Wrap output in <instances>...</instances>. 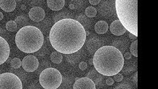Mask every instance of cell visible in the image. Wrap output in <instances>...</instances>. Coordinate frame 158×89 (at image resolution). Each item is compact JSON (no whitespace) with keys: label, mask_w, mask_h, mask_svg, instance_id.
Instances as JSON below:
<instances>
[{"label":"cell","mask_w":158,"mask_h":89,"mask_svg":"<svg viewBox=\"0 0 158 89\" xmlns=\"http://www.w3.org/2000/svg\"><path fill=\"white\" fill-rule=\"evenodd\" d=\"M85 27L79 21L64 19L57 21L50 32V41L57 52L71 54L79 51L85 43Z\"/></svg>","instance_id":"obj_1"},{"label":"cell","mask_w":158,"mask_h":89,"mask_svg":"<svg viewBox=\"0 0 158 89\" xmlns=\"http://www.w3.org/2000/svg\"><path fill=\"white\" fill-rule=\"evenodd\" d=\"M92 60L96 70L108 77L119 73L124 65V57L121 52L112 46L99 48L94 54Z\"/></svg>","instance_id":"obj_2"},{"label":"cell","mask_w":158,"mask_h":89,"mask_svg":"<svg viewBox=\"0 0 158 89\" xmlns=\"http://www.w3.org/2000/svg\"><path fill=\"white\" fill-rule=\"evenodd\" d=\"M44 35L41 30L34 26L21 28L15 36L17 48L24 53H34L42 48L44 44Z\"/></svg>","instance_id":"obj_3"},{"label":"cell","mask_w":158,"mask_h":89,"mask_svg":"<svg viewBox=\"0 0 158 89\" xmlns=\"http://www.w3.org/2000/svg\"><path fill=\"white\" fill-rule=\"evenodd\" d=\"M115 9L123 27L138 36V0H115Z\"/></svg>","instance_id":"obj_4"},{"label":"cell","mask_w":158,"mask_h":89,"mask_svg":"<svg viewBox=\"0 0 158 89\" xmlns=\"http://www.w3.org/2000/svg\"><path fill=\"white\" fill-rule=\"evenodd\" d=\"M39 80L45 89H56L62 82V75L57 69L47 68L41 73Z\"/></svg>","instance_id":"obj_5"},{"label":"cell","mask_w":158,"mask_h":89,"mask_svg":"<svg viewBox=\"0 0 158 89\" xmlns=\"http://www.w3.org/2000/svg\"><path fill=\"white\" fill-rule=\"evenodd\" d=\"M21 80L16 75L4 73L0 75V89H22Z\"/></svg>","instance_id":"obj_6"},{"label":"cell","mask_w":158,"mask_h":89,"mask_svg":"<svg viewBox=\"0 0 158 89\" xmlns=\"http://www.w3.org/2000/svg\"><path fill=\"white\" fill-rule=\"evenodd\" d=\"M22 66L26 72L35 71L39 66L38 58L32 55L26 56L22 60Z\"/></svg>","instance_id":"obj_7"},{"label":"cell","mask_w":158,"mask_h":89,"mask_svg":"<svg viewBox=\"0 0 158 89\" xmlns=\"http://www.w3.org/2000/svg\"><path fill=\"white\" fill-rule=\"evenodd\" d=\"M74 89H95L96 85L93 80L88 77L78 79L73 85Z\"/></svg>","instance_id":"obj_8"},{"label":"cell","mask_w":158,"mask_h":89,"mask_svg":"<svg viewBox=\"0 0 158 89\" xmlns=\"http://www.w3.org/2000/svg\"><path fill=\"white\" fill-rule=\"evenodd\" d=\"M10 54V48L7 42L0 36V65L7 60Z\"/></svg>","instance_id":"obj_9"},{"label":"cell","mask_w":158,"mask_h":89,"mask_svg":"<svg viewBox=\"0 0 158 89\" xmlns=\"http://www.w3.org/2000/svg\"><path fill=\"white\" fill-rule=\"evenodd\" d=\"M46 13L40 7H34L30 10L28 16L32 21L40 22L44 19Z\"/></svg>","instance_id":"obj_10"},{"label":"cell","mask_w":158,"mask_h":89,"mask_svg":"<svg viewBox=\"0 0 158 89\" xmlns=\"http://www.w3.org/2000/svg\"><path fill=\"white\" fill-rule=\"evenodd\" d=\"M109 30L115 36H121L127 32V29L123 27L119 20L113 21L109 27Z\"/></svg>","instance_id":"obj_11"},{"label":"cell","mask_w":158,"mask_h":89,"mask_svg":"<svg viewBox=\"0 0 158 89\" xmlns=\"http://www.w3.org/2000/svg\"><path fill=\"white\" fill-rule=\"evenodd\" d=\"M15 0H0V8L5 12H12L15 9Z\"/></svg>","instance_id":"obj_12"},{"label":"cell","mask_w":158,"mask_h":89,"mask_svg":"<svg viewBox=\"0 0 158 89\" xmlns=\"http://www.w3.org/2000/svg\"><path fill=\"white\" fill-rule=\"evenodd\" d=\"M65 0H47L48 7L52 11H60L65 6Z\"/></svg>","instance_id":"obj_13"},{"label":"cell","mask_w":158,"mask_h":89,"mask_svg":"<svg viewBox=\"0 0 158 89\" xmlns=\"http://www.w3.org/2000/svg\"><path fill=\"white\" fill-rule=\"evenodd\" d=\"M109 29L108 24L105 21H100L96 23L94 27L95 32L98 34H103L108 32Z\"/></svg>","instance_id":"obj_14"},{"label":"cell","mask_w":158,"mask_h":89,"mask_svg":"<svg viewBox=\"0 0 158 89\" xmlns=\"http://www.w3.org/2000/svg\"><path fill=\"white\" fill-rule=\"evenodd\" d=\"M50 60L53 63L59 64L62 62L63 56L58 52H53L50 55Z\"/></svg>","instance_id":"obj_15"},{"label":"cell","mask_w":158,"mask_h":89,"mask_svg":"<svg viewBox=\"0 0 158 89\" xmlns=\"http://www.w3.org/2000/svg\"><path fill=\"white\" fill-rule=\"evenodd\" d=\"M85 14L88 17L93 18L97 15V10L93 6H89L86 9Z\"/></svg>","instance_id":"obj_16"},{"label":"cell","mask_w":158,"mask_h":89,"mask_svg":"<svg viewBox=\"0 0 158 89\" xmlns=\"http://www.w3.org/2000/svg\"><path fill=\"white\" fill-rule=\"evenodd\" d=\"M6 29L9 32H15L17 29V25L15 21H8L6 24Z\"/></svg>","instance_id":"obj_17"},{"label":"cell","mask_w":158,"mask_h":89,"mask_svg":"<svg viewBox=\"0 0 158 89\" xmlns=\"http://www.w3.org/2000/svg\"><path fill=\"white\" fill-rule=\"evenodd\" d=\"M130 52L134 57H138V41L137 40H134V42L131 44L130 48Z\"/></svg>","instance_id":"obj_18"},{"label":"cell","mask_w":158,"mask_h":89,"mask_svg":"<svg viewBox=\"0 0 158 89\" xmlns=\"http://www.w3.org/2000/svg\"><path fill=\"white\" fill-rule=\"evenodd\" d=\"M11 65L14 69H19L22 65V62L19 58H13L11 62Z\"/></svg>","instance_id":"obj_19"},{"label":"cell","mask_w":158,"mask_h":89,"mask_svg":"<svg viewBox=\"0 0 158 89\" xmlns=\"http://www.w3.org/2000/svg\"><path fill=\"white\" fill-rule=\"evenodd\" d=\"M113 79L115 80L116 82H118L122 81L123 79V75L120 74L119 73H118L114 75H113Z\"/></svg>","instance_id":"obj_20"},{"label":"cell","mask_w":158,"mask_h":89,"mask_svg":"<svg viewBox=\"0 0 158 89\" xmlns=\"http://www.w3.org/2000/svg\"><path fill=\"white\" fill-rule=\"evenodd\" d=\"M79 69L82 71H85L87 69V63L85 62H82L79 63Z\"/></svg>","instance_id":"obj_21"},{"label":"cell","mask_w":158,"mask_h":89,"mask_svg":"<svg viewBox=\"0 0 158 89\" xmlns=\"http://www.w3.org/2000/svg\"><path fill=\"white\" fill-rule=\"evenodd\" d=\"M106 84L109 86H111L114 84V80L112 78H108V79L106 80Z\"/></svg>","instance_id":"obj_22"},{"label":"cell","mask_w":158,"mask_h":89,"mask_svg":"<svg viewBox=\"0 0 158 89\" xmlns=\"http://www.w3.org/2000/svg\"><path fill=\"white\" fill-rule=\"evenodd\" d=\"M101 1V0H89V3L92 5H97Z\"/></svg>","instance_id":"obj_23"},{"label":"cell","mask_w":158,"mask_h":89,"mask_svg":"<svg viewBox=\"0 0 158 89\" xmlns=\"http://www.w3.org/2000/svg\"><path fill=\"white\" fill-rule=\"evenodd\" d=\"M124 58L127 60H130L132 58V54L131 53H129V52H126L124 55Z\"/></svg>","instance_id":"obj_24"},{"label":"cell","mask_w":158,"mask_h":89,"mask_svg":"<svg viewBox=\"0 0 158 89\" xmlns=\"http://www.w3.org/2000/svg\"><path fill=\"white\" fill-rule=\"evenodd\" d=\"M129 37H130V38L131 40H136L137 39V37H138V36H135L134 34H133L132 33H129Z\"/></svg>","instance_id":"obj_25"},{"label":"cell","mask_w":158,"mask_h":89,"mask_svg":"<svg viewBox=\"0 0 158 89\" xmlns=\"http://www.w3.org/2000/svg\"><path fill=\"white\" fill-rule=\"evenodd\" d=\"M3 19V14L2 12L0 11V21H1Z\"/></svg>","instance_id":"obj_26"},{"label":"cell","mask_w":158,"mask_h":89,"mask_svg":"<svg viewBox=\"0 0 158 89\" xmlns=\"http://www.w3.org/2000/svg\"><path fill=\"white\" fill-rule=\"evenodd\" d=\"M69 8H70L71 9H75V5H74V4H70V5H69Z\"/></svg>","instance_id":"obj_27"}]
</instances>
